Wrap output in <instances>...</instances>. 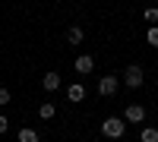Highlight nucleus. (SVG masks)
Here are the masks:
<instances>
[{
	"instance_id": "5",
	"label": "nucleus",
	"mask_w": 158,
	"mask_h": 142,
	"mask_svg": "<svg viewBox=\"0 0 158 142\" xmlns=\"http://www.w3.org/2000/svg\"><path fill=\"white\" fill-rule=\"evenodd\" d=\"M92 70H95V57H92V54H82V57H76V73L89 76Z\"/></svg>"
},
{
	"instance_id": "9",
	"label": "nucleus",
	"mask_w": 158,
	"mask_h": 142,
	"mask_svg": "<svg viewBox=\"0 0 158 142\" xmlns=\"http://www.w3.org/2000/svg\"><path fill=\"white\" fill-rule=\"evenodd\" d=\"M139 142H158V130H155V126H142Z\"/></svg>"
},
{
	"instance_id": "6",
	"label": "nucleus",
	"mask_w": 158,
	"mask_h": 142,
	"mask_svg": "<svg viewBox=\"0 0 158 142\" xmlns=\"http://www.w3.org/2000/svg\"><path fill=\"white\" fill-rule=\"evenodd\" d=\"M41 85H44V92H57L60 88V73H44Z\"/></svg>"
},
{
	"instance_id": "7",
	"label": "nucleus",
	"mask_w": 158,
	"mask_h": 142,
	"mask_svg": "<svg viewBox=\"0 0 158 142\" xmlns=\"http://www.w3.org/2000/svg\"><path fill=\"white\" fill-rule=\"evenodd\" d=\"M67 98H70V104H79V101L85 98V88L79 85V82H73V85H70V92H67Z\"/></svg>"
},
{
	"instance_id": "15",
	"label": "nucleus",
	"mask_w": 158,
	"mask_h": 142,
	"mask_svg": "<svg viewBox=\"0 0 158 142\" xmlns=\"http://www.w3.org/2000/svg\"><path fill=\"white\" fill-rule=\"evenodd\" d=\"M6 130H10V120L3 117V114H0V133H6Z\"/></svg>"
},
{
	"instance_id": "3",
	"label": "nucleus",
	"mask_w": 158,
	"mask_h": 142,
	"mask_svg": "<svg viewBox=\"0 0 158 142\" xmlns=\"http://www.w3.org/2000/svg\"><path fill=\"white\" fill-rule=\"evenodd\" d=\"M117 88H120V79H117V76H104V79L98 82V92H101L104 98H111V95H117Z\"/></svg>"
},
{
	"instance_id": "8",
	"label": "nucleus",
	"mask_w": 158,
	"mask_h": 142,
	"mask_svg": "<svg viewBox=\"0 0 158 142\" xmlns=\"http://www.w3.org/2000/svg\"><path fill=\"white\" fill-rule=\"evenodd\" d=\"M67 41L70 44H82V29H79V25H70L67 29Z\"/></svg>"
},
{
	"instance_id": "4",
	"label": "nucleus",
	"mask_w": 158,
	"mask_h": 142,
	"mask_svg": "<svg viewBox=\"0 0 158 142\" xmlns=\"http://www.w3.org/2000/svg\"><path fill=\"white\" fill-rule=\"evenodd\" d=\"M123 120L127 123H142V120H146V108H142V104H130L123 111Z\"/></svg>"
},
{
	"instance_id": "11",
	"label": "nucleus",
	"mask_w": 158,
	"mask_h": 142,
	"mask_svg": "<svg viewBox=\"0 0 158 142\" xmlns=\"http://www.w3.org/2000/svg\"><path fill=\"white\" fill-rule=\"evenodd\" d=\"M19 142H38V133L35 130H19Z\"/></svg>"
},
{
	"instance_id": "12",
	"label": "nucleus",
	"mask_w": 158,
	"mask_h": 142,
	"mask_svg": "<svg viewBox=\"0 0 158 142\" xmlns=\"http://www.w3.org/2000/svg\"><path fill=\"white\" fill-rule=\"evenodd\" d=\"M146 41H149L152 47H158V25H152V29L146 32Z\"/></svg>"
},
{
	"instance_id": "2",
	"label": "nucleus",
	"mask_w": 158,
	"mask_h": 142,
	"mask_svg": "<svg viewBox=\"0 0 158 142\" xmlns=\"http://www.w3.org/2000/svg\"><path fill=\"white\" fill-rule=\"evenodd\" d=\"M123 82H127L130 88H139L142 82H146V73H142V67H139V63L127 67V73H123Z\"/></svg>"
},
{
	"instance_id": "13",
	"label": "nucleus",
	"mask_w": 158,
	"mask_h": 142,
	"mask_svg": "<svg viewBox=\"0 0 158 142\" xmlns=\"http://www.w3.org/2000/svg\"><path fill=\"white\" fill-rule=\"evenodd\" d=\"M146 22H158V10H155V6L146 10Z\"/></svg>"
},
{
	"instance_id": "1",
	"label": "nucleus",
	"mask_w": 158,
	"mask_h": 142,
	"mask_svg": "<svg viewBox=\"0 0 158 142\" xmlns=\"http://www.w3.org/2000/svg\"><path fill=\"white\" fill-rule=\"evenodd\" d=\"M101 133L108 136V139H120L123 133H127V120H120V117H108L101 123Z\"/></svg>"
},
{
	"instance_id": "14",
	"label": "nucleus",
	"mask_w": 158,
	"mask_h": 142,
	"mask_svg": "<svg viewBox=\"0 0 158 142\" xmlns=\"http://www.w3.org/2000/svg\"><path fill=\"white\" fill-rule=\"evenodd\" d=\"M10 101H13L10 98V88H0V104H10Z\"/></svg>"
},
{
	"instance_id": "10",
	"label": "nucleus",
	"mask_w": 158,
	"mask_h": 142,
	"mask_svg": "<svg viewBox=\"0 0 158 142\" xmlns=\"http://www.w3.org/2000/svg\"><path fill=\"white\" fill-rule=\"evenodd\" d=\"M54 114H57V108L51 104V101H44V104L38 108V117H41V120H51V117H54Z\"/></svg>"
}]
</instances>
